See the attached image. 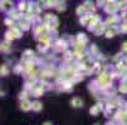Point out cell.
I'll list each match as a JSON object with an SVG mask.
<instances>
[{
    "instance_id": "cell-1",
    "label": "cell",
    "mask_w": 127,
    "mask_h": 125,
    "mask_svg": "<svg viewBox=\"0 0 127 125\" xmlns=\"http://www.w3.org/2000/svg\"><path fill=\"white\" fill-rule=\"evenodd\" d=\"M70 104L73 106H76V108H79V106H82V100L78 99V98H74V99H72Z\"/></svg>"
},
{
    "instance_id": "cell-2",
    "label": "cell",
    "mask_w": 127,
    "mask_h": 125,
    "mask_svg": "<svg viewBox=\"0 0 127 125\" xmlns=\"http://www.w3.org/2000/svg\"><path fill=\"white\" fill-rule=\"evenodd\" d=\"M115 10H116V8H115V6H112V5L107 8V11H110V13H111V11H115Z\"/></svg>"
},
{
    "instance_id": "cell-3",
    "label": "cell",
    "mask_w": 127,
    "mask_h": 125,
    "mask_svg": "<svg viewBox=\"0 0 127 125\" xmlns=\"http://www.w3.org/2000/svg\"><path fill=\"white\" fill-rule=\"evenodd\" d=\"M108 1H110V3H111V1H115V0H108Z\"/></svg>"
},
{
    "instance_id": "cell-4",
    "label": "cell",
    "mask_w": 127,
    "mask_h": 125,
    "mask_svg": "<svg viewBox=\"0 0 127 125\" xmlns=\"http://www.w3.org/2000/svg\"><path fill=\"white\" fill-rule=\"evenodd\" d=\"M96 125H98V124H96Z\"/></svg>"
}]
</instances>
